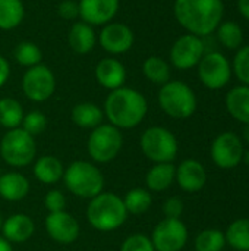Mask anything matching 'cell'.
I'll list each match as a JSON object with an SVG mask.
<instances>
[{"label":"cell","mask_w":249,"mask_h":251,"mask_svg":"<svg viewBox=\"0 0 249 251\" xmlns=\"http://www.w3.org/2000/svg\"><path fill=\"white\" fill-rule=\"evenodd\" d=\"M226 244L238 251H249V219H236L225 232Z\"/></svg>","instance_id":"f1b7e54d"},{"label":"cell","mask_w":249,"mask_h":251,"mask_svg":"<svg viewBox=\"0 0 249 251\" xmlns=\"http://www.w3.org/2000/svg\"><path fill=\"white\" fill-rule=\"evenodd\" d=\"M141 150L153 163H173L178 156V140L164 126H150L141 135Z\"/></svg>","instance_id":"ba28073f"},{"label":"cell","mask_w":249,"mask_h":251,"mask_svg":"<svg viewBox=\"0 0 249 251\" xmlns=\"http://www.w3.org/2000/svg\"><path fill=\"white\" fill-rule=\"evenodd\" d=\"M175 181L186 193L201 191L207 184V171L204 165L195 159H186L176 168Z\"/></svg>","instance_id":"e0dca14e"},{"label":"cell","mask_w":249,"mask_h":251,"mask_svg":"<svg viewBox=\"0 0 249 251\" xmlns=\"http://www.w3.org/2000/svg\"><path fill=\"white\" fill-rule=\"evenodd\" d=\"M142 72L150 82L157 85H164L170 81V66L164 59L158 56L147 57L142 65Z\"/></svg>","instance_id":"4dcf8cb0"},{"label":"cell","mask_w":249,"mask_h":251,"mask_svg":"<svg viewBox=\"0 0 249 251\" xmlns=\"http://www.w3.org/2000/svg\"><path fill=\"white\" fill-rule=\"evenodd\" d=\"M25 113L21 103L15 99H0V126L9 129L19 128Z\"/></svg>","instance_id":"83f0119b"},{"label":"cell","mask_w":249,"mask_h":251,"mask_svg":"<svg viewBox=\"0 0 249 251\" xmlns=\"http://www.w3.org/2000/svg\"><path fill=\"white\" fill-rule=\"evenodd\" d=\"M223 1H225V0H223Z\"/></svg>","instance_id":"bcb514c9"},{"label":"cell","mask_w":249,"mask_h":251,"mask_svg":"<svg viewBox=\"0 0 249 251\" xmlns=\"http://www.w3.org/2000/svg\"><path fill=\"white\" fill-rule=\"evenodd\" d=\"M123 204L126 207L128 215H134V216L144 215L145 212L150 210L153 204L151 191H148L147 188H141V187L132 188L125 194Z\"/></svg>","instance_id":"4316f807"},{"label":"cell","mask_w":249,"mask_h":251,"mask_svg":"<svg viewBox=\"0 0 249 251\" xmlns=\"http://www.w3.org/2000/svg\"><path fill=\"white\" fill-rule=\"evenodd\" d=\"M217 38L223 47L227 50H238L244 43V31L242 26L235 21H222L216 29Z\"/></svg>","instance_id":"f546056e"},{"label":"cell","mask_w":249,"mask_h":251,"mask_svg":"<svg viewBox=\"0 0 249 251\" xmlns=\"http://www.w3.org/2000/svg\"><path fill=\"white\" fill-rule=\"evenodd\" d=\"M25 7L21 0H0V29L9 31L21 25Z\"/></svg>","instance_id":"484cf974"},{"label":"cell","mask_w":249,"mask_h":251,"mask_svg":"<svg viewBox=\"0 0 249 251\" xmlns=\"http://www.w3.org/2000/svg\"><path fill=\"white\" fill-rule=\"evenodd\" d=\"M205 54V44L201 37L185 34L179 37L170 49V60L176 69L188 71L198 66Z\"/></svg>","instance_id":"4fadbf2b"},{"label":"cell","mask_w":249,"mask_h":251,"mask_svg":"<svg viewBox=\"0 0 249 251\" xmlns=\"http://www.w3.org/2000/svg\"><path fill=\"white\" fill-rule=\"evenodd\" d=\"M100 46L110 54H123L131 50L134 44L132 29L122 22H109L103 26L100 37Z\"/></svg>","instance_id":"9a60e30c"},{"label":"cell","mask_w":249,"mask_h":251,"mask_svg":"<svg viewBox=\"0 0 249 251\" xmlns=\"http://www.w3.org/2000/svg\"><path fill=\"white\" fill-rule=\"evenodd\" d=\"M29 181L19 172H6L0 175V197L7 201H19L29 193Z\"/></svg>","instance_id":"44dd1931"},{"label":"cell","mask_w":249,"mask_h":251,"mask_svg":"<svg viewBox=\"0 0 249 251\" xmlns=\"http://www.w3.org/2000/svg\"><path fill=\"white\" fill-rule=\"evenodd\" d=\"M226 109L229 115L238 122L248 125L249 124V85L233 87L225 99Z\"/></svg>","instance_id":"ffe728a7"},{"label":"cell","mask_w":249,"mask_h":251,"mask_svg":"<svg viewBox=\"0 0 249 251\" xmlns=\"http://www.w3.org/2000/svg\"><path fill=\"white\" fill-rule=\"evenodd\" d=\"M9 75H10V65L9 62L0 54V88L7 82L9 79Z\"/></svg>","instance_id":"ab89813d"},{"label":"cell","mask_w":249,"mask_h":251,"mask_svg":"<svg viewBox=\"0 0 249 251\" xmlns=\"http://www.w3.org/2000/svg\"><path fill=\"white\" fill-rule=\"evenodd\" d=\"M35 138L21 126L9 129L0 141V157L12 168H25L35 160Z\"/></svg>","instance_id":"8992f818"},{"label":"cell","mask_w":249,"mask_h":251,"mask_svg":"<svg viewBox=\"0 0 249 251\" xmlns=\"http://www.w3.org/2000/svg\"><path fill=\"white\" fill-rule=\"evenodd\" d=\"M183 201L179 197H169L164 203H163V213L164 218H170V219H181L182 213H183Z\"/></svg>","instance_id":"74e56055"},{"label":"cell","mask_w":249,"mask_h":251,"mask_svg":"<svg viewBox=\"0 0 249 251\" xmlns=\"http://www.w3.org/2000/svg\"><path fill=\"white\" fill-rule=\"evenodd\" d=\"M120 251H156L151 238L144 234L129 235L120 246Z\"/></svg>","instance_id":"d590c367"},{"label":"cell","mask_w":249,"mask_h":251,"mask_svg":"<svg viewBox=\"0 0 249 251\" xmlns=\"http://www.w3.org/2000/svg\"><path fill=\"white\" fill-rule=\"evenodd\" d=\"M78 4L81 19L92 26L112 22L120 3L119 0H79Z\"/></svg>","instance_id":"2e32d148"},{"label":"cell","mask_w":249,"mask_h":251,"mask_svg":"<svg viewBox=\"0 0 249 251\" xmlns=\"http://www.w3.org/2000/svg\"><path fill=\"white\" fill-rule=\"evenodd\" d=\"M128 219L123 199L114 193L103 191L90 200L87 207L88 224L100 232H113Z\"/></svg>","instance_id":"3957f363"},{"label":"cell","mask_w":249,"mask_h":251,"mask_svg":"<svg viewBox=\"0 0 249 251\" xmlns=\"http://www.w3.org/2000/svg\"><path fill=\"white\" fill-rule=\"evenodd\" d=\"M232 72L242 85H249V44L236 50L232 62Z\"/></svg>","instance_id":"836d02e7"},{"label":"cell","mask_w":249,"mask_h":251,"mask_svg":"<svg viewBox=\"0 0 249 251\" xmlns=\"http://www.w3.org/2000/svg\"><path fill=\"white\" fill-rule=\"evenodd\" d=\"M242 160H244L247 165H249V151H244V157H242Z\"/></svg>","instance_id":"ee69618b"},{"label":"cell","mask_w":249,"mask_h":251,"mask_svg":"<svg viewBox=\"0 0 249 251\" xmlns=\"http://www.w3.org/2000/svg\"><path fill=\"white\" fill-rule=\"evenodd\" d=\"M21 128L28 132L29 135H32L34 138L40 134H43L47 128V118L43 112L40 110H32L29 113H26L22 119Z\"/></svg>","instance_id":"e575fe53"},{"label":"cell","mask_w":249,"mask_h":251,"mask_svg":"<svg viewBox=\"0 0 249 251\" xmlns=\"http://www.w3.org/2000/svg\"><path fill=\"white\" fill-rule=\"evenodd\" d=\"M244 151L241 137L230 131L219 134L211 144V159L220 169L236 168L242 162Z\"/></svg>","instance_id":"7c38bea8"},{"label":"cell","mask_w":249,"mask_h":251,"mask_svg":"<svg viewBox=\"0 0 249 251\" xmlns=\"http://www.w3.org/2000/svg\"><path fill=\"white\" fill-rule=\"evenodd\" d=\"M34 176L44 185H54L63 178V163L56 156H41L34 163Z\"/></svg>","instance_id":"603a6c76"},{"label":"cell","mask_w":249,"mask_h":251,"mask_svg":"<svg viewBox=\"0 0 249 251\" xmlns=\"http://www.w3.org/2000/svg\"><path fill=\"white\" fill-rule=\"evenodd\" d=\"M161 110L173 119H188L197 110V96L194 90L182 81H169L158 91Z\"/></svg>","instance_id":"5b68a950"},{"label":"cell","mask_w":249,"mask_h":251,"mask_svg":"<svg viewBox=\"0 0 249 251\" xmlns=\"http://www.w3.org/2000/svg\"><path fill=\"white\" fill-rule=\"evenodd\" d=\"M226 246L225 232L219 229L201 231L194 243L195 251H222Z\"/></svg>","instance_id":"d6a6232c"},{"label":"cell","mask_w":249,"mask_h":251,"mask_svg":"<svg viewBox=\"0 0 249 251\" xmlns=\"http://www.w3.org/2000/svg\"><path fill=\"white\" fill-rule=\"evenodd\" d=\"M13 57L21 66L32 68V66L41 63L43 53H41L40 47L35 43H32V41H21L13 50Z\"/></svg>","instance_id":"1f68e13d"},{"label":"cell","mask_w":249,"mask_h":251,"mask_svg":"<svg viewBox=\"0 0 249 251\" xmlns=\"http://www.w3.org/2000/svg\"><path fill=\"white\" fill-rule=\"evenodd\" d=\"M57 13L63 19H75L79 16V4L73 0H63L57 6Z\"/></svg>","instance_id":"f35d334b"},{"label":"cell","mask_w":249,"mask_h":251,"mask_svg":"<svg viewBox=\"0 0 249 251\" xmlns=\"http://www.w3.org/2000/svg\"><path fill=\"white\" fill-rule=\"evenodd\" d=\"M173 13L188 34L207 37L216 32L225 13L223 0H175Z\"/></svg>","instance_id":"6da1fadb"},{"label":"cell","mask_w":249,"mask_h":251,"mask_svg":"<svg viewBox=\"0 0 249 251\" xmlns=\"http://www.w3.org/2000/svg\"><path fill=\"white\" fill-rule=\"evenodd\" d=\"M44 207L48 213L62 212L66 209V197L60 190H50L44 196Z\"/></svg>","instance_id":"8d00e7d4"},{"label":"cell","mask_w":249,"mask_h":251,"mask_svg":"<svg viewBox=\"0 0 249 251\" xmlns=\"http://www.w3.org/2000/svg\"><path fill=\"white\" fill-rule=\"evenodd\" d=\"M69 46L78 54L90 53L95 46V32L92 26L84 21L75 22L69 31Z\"/></svg>","instance_id":"cb8c5ba5"},{"label":"cell","mask_w":249,"mask_h":251,"mask_svg":"<svg viewBox=\"0 0 249 251\" xmlns=\"http://www.w3.org/2000/svg\"><path fill=\"white\" fill-rule=\"evenodd\" d=\"M104 112L94 103H78L72 109V121L82 129H94L103 124Z\"/></svg>","instance_id":"d4e9b609"},{"label":"cell","mask_w":249,"mask_h":251,"mask_svg":"<svg viewBox=\"0 0 249 251\" xmlns=\"http://www.w3.org/2000/svg\"><path fill=\"white\" fill-rule=\"evenodd\" d=\"M103 112L113 126L119 129H132L145 119L148 103L145 96L138 90L120 87L109 93Z\"/></svg>","instance_id":"7a4b0ae2"},{"label":"cell","mask_w":249,"mask_h":251,"mask_svg":"<svg viewBox=\"0 0 249 251\" xmlns=\"http://www.w3.org/2000/svg\"><path fill=\"white\" fill-rule=\"evenodd\" d=\"M123 147V135L119 128L112 124H101L91 129L87 141V150L92 162L110 163L113 162Z\"/></svg>","instance_id":"52a82bcc"},{"label":"cell","mask_w":249,"mask_h":251,"mask_svg":"<svg viewBox=\"0 0 249 251\" xmlns=\"http://www.w3.org/2000/svg\"><path fill=\"white\" fill-rule=\"evenodd\" d=\"M0 251H13L12 244L7 240H4L3 237H0Z\"/></svg>","instance_id":"b9f144b4"},{"label":"cell","mask_w":249,"mask_h":251,"mask_svg":"<svg viewBox=\"0 0 249 251\" xmlns=\"http://www.w3.org/2000/svg\"><path fill=\"white\" fill-rule=\"evenodd\" d=\"M95 78L106 90H117L126 81V69L122 62L114 57H106L98 62L95 68Z\"/></svg>","instance_id":"d6986e66"},{"label":"cell","mask_w":249,"mask_h":251,"mask_svg":"<svg viewBox=\"0 0 249 251\" xmlns=\"http://www.w3.org/2000/svg\"><path fill=\"white\" fill-rule=\"evenodd\" d=\"M3 222H4V218H3V213L0 212V232H1V228H3Z\"/></svg>","instance_id":"f6af8a7d"},{"label":"cell","mask_w":249,"mask_h":251,"mask_svg":"<svg viewBox=\"0 0 249 251\" xmlns=\"http://www.w3.org/2000/svg\"><path fill=\"white\" fill-rule=\"evenodd\" d=\"M62 179L68 191L79 199L91 200L104 191V175L92 162H72L65 169Z\"/></svg>","instance_id":"277c9868"},{"label":"cell","mask_w":249,"mask_h":251,"mask_svg":"<svg viewBox=\"0 0 249 251\" xmlns=\"http://www.w3.org/2000/svg\"><path fill=\"white\" fill-rule=\"evenodd\" d=\"M54 74L45 65L40 63L32 68H28L22 76V91L31 101L43 103L54 94Z\"/></svg>","instance_id":"8fae6325"},{"label":"cell","mask_w":249,"mask_h":251,"mask_svg":"<svg viewBox=\"0 0 249 251\" xmlns=\"http://www.w3.org/2000/svg\"><path fill=\"white\" fill-rule=\"evenodd\" d=\"M35 231L34 221L25 213H15L4 219L1 237L10 244H22L28 241Z\"/></svg>","instance_id":"ac0fdd59"},{"label":"cell","mask_w":249,"mask_h":251,"mask_svg":"<svg viewBox=\"0 0 249 251\" xmlns=\"http://www.w3.org/2000/svg\"><path fill=\"white\" fill-rule=\"evenodd\" d=\"M198 78L208 90L225 88L233 75L232 63L220 51H210L203 56L198 63Z\"/></svg>","instance_id":"9c48e42d"},{"label":"cell","mask_w":249,"mask_h":251,"mask_svg":"<svg viewBox=\"0 0 249 251\" xmlns=\"http://www.w3.org/2000/svg\"><path fill=\"white\" fill-rule=\"evenodd\" d=\"M242 137H244V141L249 144V124L248 125H244V132H242Z\"/></svg>","instance_id":"7bdbcfd3"},{"label":"cell","mask_w":249,"mask_h":251,"mask_svg":"<svg viewBox=\"0 0 249 251\" xmlns=\"http://www.w3.org/2000/svg\"><path fill=\"white\" fill-rule=\"evenodd\" d=\"M238 12L249 21V0H238Z\"/></svg>","instance_id":"60d3db41"},{"label":"cell","mask_w":249,"mask_h":251,"mask_svg":"<svg viewBox=\"0 0 249 251\" xmlns=\"http://www.w3.org/2000/svg\"><path fill=\"white\" fill-rule=\"evenodd\" d=\"M150 238L156 251H182L188 243L189 232L181 219L164 218L156 225Z\"/></svg>","instance_id":"30bf717a"},{"label":"cell","mask_w":249,"mask_h":251,"mask_svg":"<svg viewBox=\"0 0 249 251\" xmlns=\"http://www.w3.org/2000/svg\"><path fill=\"white\" fill-rule=\"evenodd\" d=\"M45 231L48 237L59 244L68 246L78 240L81 228L78 221L66 210L48 213L45 218Z\"/></svg>","instance_id":"5bb4252c"},{"label":"cell","mask_w":249,"mask_h":251,"mask_svg":"<svg viewBox=\"0 0 249 251\" xmlns=\"http://www.w3.org/2000/svg\"><path fill=\"white\" fill-rule=\"evenodd\" d=\"M175 176L176 166L173 163H154L145 175L147 190L151 193L166 191L175 182Z\"/></svg>","instance_id":"7402d4cb"}]
</instances>
